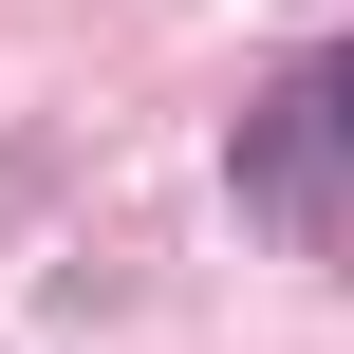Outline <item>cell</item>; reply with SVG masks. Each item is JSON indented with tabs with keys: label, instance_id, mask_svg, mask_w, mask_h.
<instances>
[{
	"label": "cell",
	"instance_id": "obj_1",
	"mask_svg": "<svg viewBox=\"0 0 354 354\" xmlns=\"http://www.w3.org/2000/svg\"><path fill=\"white\" fill-rule=\"evenodd\" d=\"M224 187H243L280 243H354V37H317L299 75H261V93H243Z\"/></svg>",
	"mask_w": 354,
	"mask_h": 354
}]
</instances>
